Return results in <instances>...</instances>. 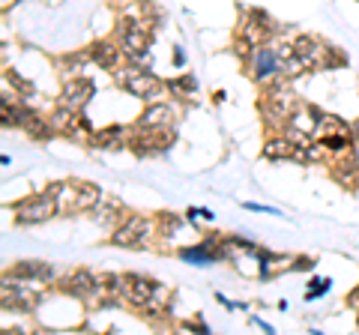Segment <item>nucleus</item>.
<instances>
[{
	"label": "nucleus",
	"instance_id": "nucleus-1",
	"mask_svg": "<svg viewBox=\"0 0 359 335\" xmlns=\"http://www.w3.org/2000/svg\"><path fill=\"white\" fill-rule=\"evenodd\" d=\"M153 233H159L153 219H147V216H126L120 228L111 231L108 242L117 249H147L153 246Z\"/></svg>",
	"mask_w": 359,
	"mask_h": 335
},
{
	"label": "nucleus",
	"instance_id": "nucleus-2",
	"mask_svg": "<svg viewBox=\"0 0 359 335\" xmlns=\"http://www.w3.org/2000/svg\"><path fill=\"white\" fill-rule=\"evenodd\" d=\"M174 147V126L171 129H156V126H135L132 129V141L126 150H132L135 156H156Z\"/></svg>",
	"mask_w": 359,
	"mask_h": 335
},
{
	"label": "nucleus",
	"instance_id": "nucleus-3",
	"mask_svg": "<svg viewBox=\"0 0 359 335\" xmlns=\"http://www.w3.org/2000/svg\"><path fill=\"white\" fill-rule=\"evenodd\" d=\"M57 201L48 195V192H39V195H30L24 198V201L12 204V213H15V224H21V228H30V224H42L57 216Z\"/></svg>",
	"mask_w": 359,
	"mask_h": 335
},
{
	"label": "nucleus",
	"instance_id": "nucleus-4",
	"mask_svg": "<svg viewBox=\"0 0 359 335\" xmlns=\"http://www.w3.org/2000/svg\"><path fill=\"white\" fill-rule=\"evenodd\" d=\"M246 63H249V75H251V81H255V84H260V87L273 84L275 78L284 75V60L278 57L275 45H258L255 54H251Z\"/></svg>",
	"mask_w": 359,
	"mask_h": 335
},
{
	"label": "nucleus",
	"instance_id": "nucleus-5",
	"mask_svg": "<svg viewBox=\"0 0 359 335\" xmlns=\"http://www.w3.org/2000/svg\"><path fill=\"white\" fill-rule=\"evenodd\" d=\"M153 287H156V282L141 273H126L123 276V294L120 300L126 305H132V309H144L150 300H153Z\"/></svg>",
	"mask_w": 359,
	"mask_h": 335
},
{
	"label": "nucleus",
	"instance_id": "nucleus-6",
	"mask_svg": "<svg viewBox=\"0 0 359 335\" xmlns=\"http://www.w3.org/2000/svg\"><path fill=\"white\" fill-rule=\"evenodd\" d=\"M126 93L129 96H135V99H144V102H159L162 99V93L168 90V84L162 78H156L153 72H147V69H141L138 75H132L129 81H126Z\"/></svg>",
	"mask_w": 359,
	"mask_h": 335
},
{
	"label": "nucleus",
	"instance_id": "nucleus-7",
	"mask_svg": "<svg viewBox=\"0 0 359 335\" xmlns=\"http://www.w3.org/2000/svg\"><path fill=\"white\" fill-rule=\"evenodd\" d=\"M57 287L63 294H69V296H75V300L81 303H90L96 296V287H99V276H93L90 269H75L72 276H63Z\"/></svg>",
	"mask_w": 359,
	"mask_h": 335
},
{
	"label": "nucleus",
	"instance_id": "nucleus-8",
	"mask_svg": "<svg viewBox=\"0 0 359 335\" xmlns=\"http://www.w3.org/2000/svg\"><path fill=\"white\" fill-rule=\"evenodd\" d=\"M117 42H120V48L126 54V60H144L150 54V30H144V27H138L132 21V27H126V30H120V36H117Z\"/></svg>",
	"mask_w": 359,
	"mask_h": 335
},
{
	"label": "nucleus",
	"instance_id": "nucleus-9",
	"mask_svg": "<svg viewBox=\"0 0 359 335\" xmlns=\"http://www.w3.org/2000/svg\"><path fill=\"white\" fill-rule=\"evenodd\" d=\"M93 81L84 78V75H78V78H69V81H63V93H60V102L63 105H69V108H75V111H84V105L93 99Z\"/></svg>",
	"mask_w": 359,
	"mask_h": 335
},
{
	"label": "nucleus",
	"instance_id": "nucleus-10",
	"mask_svg": "<svg viewBox=\"0 0 359 335\" xmlns=\"http://www.w3.org/2000/svg\"><path fill=\"white\" fill-rule=\"evenodd\" d=\"M132 141L129 126H111V129H96L90 135V147L93 150H123Z\"/></svg>",
	"mask_w": 359,
	"mask_h": 335
},
{
	"label": "nucleus",
	"instance_id": "nucleus-11",
	"mask_svg": "<svg viewBox=\"0 0 359 335\" xmlns=\"http://www.w3.org/2000/svg\"><path fill=\"white\" fill-rule=\"evenodd\" d=\"M18 282H54L57 278V269L51 264H45V260H21V264L12 267V273H9Z\"/></svg>",
	"mask_w": 359,
	"mask_h": 335
},
{
	"label": "nucleus",
	"instance_id": "nucleus-12",
	"mask_svg": "<svg viewBox=\"0 0 359 335\" xmlns=\"http://www.w3.org/2000/svg\"><path fill=\"white\" fill-rule=\"evenodd\" d=\"M126 207H123V201H117V198H111L108 195V201L102 198L99 201V207L93 210V219H96V224H102V228H111V231H117L120 224L126 222Z\"/></svg>",
	"mask_w": 359,
	"mask_h": 335
},
{
	"label": "nucleus",
	"instance_id": "nucleus-13",
	"mask_svg": "<svg viewBox=\"0 0 359 335\" xmlns=\"http://www.w3.org/2000/svg\"><path fill=\"white\" fill-rule=\"evenodd\" d=\"M90 60L96 63V66H102V69H117L120 66V60L126 57L123 54V48H120V42H108V39H102V42H93L90 45Z\"/></svg>",
	"mask_w": 359,
	"mask_h": 335
},
{
	"label": "nucleus",
	"instance_id": "nucleus-14",
	"mask_svg": "<svg viewBox=\"0 0 359 335\" xmlns=\"http://www.w3.org/2000/svg\"><path fill=\"white\" fill-rule=\"evenodd\" d=\"M141 126H156V129H171L177 123V111L168 102H147L141 111Z\"/></svg>",
	"mask_w": 359,
	"mask_h": 335
},
{
	"label": "nucleus",
	"instance_id": "nucleus-15",
	"mask_svg": "<svg viewBox=\"0 0 359 335\" xmlns=\"http://www.w3.org/2000/svg\"><path fill=\"white\" fill-rule=\"evenodd\" d=\"M293 153H296V144L284 132H275L264 141V159L269 162H293Z\"/></svg>",
	"mask_w": 359,
	"mask_h": 335
},
{
	"label": "nucleus",
	"instance_id": "nucleus-16",
	"mask_svg": "<svg viewBox=\"0 0 359 335\" xmlns=\"http://www.w3.org/2000/svg\"><path fill=\"white\" fill-rule=\"evenodd\" d=\"M237 36H242V39H249L251 45H266L269 42V36H273V30L260 21L258 15H251L249 12V18H242L240 21V27H237Z\"/></svg>",
	"mask_w": 359,
	"mask_h": 335
},
{
	"label": "nucleus",
	"instance_id": "nucleus-17",
	"mask_svg": "<svg viewBox=\"0 0 359 335\" xmlns=\"http://www.w3.org/2000/svg\"><path fill=\"white\" fill-rule=\"evenodd\" d=\"M180 260L186 264H195V267H206V264H219L222 255L215 249H210L206 242L201 240L197 246H188V249H180Z\"/></svg>",
	"mask_w": 359,
	"mask_h": 335
},
{
	"label": "nucleus",
	"instance_id": "nucleus-18",
	"mask_svg": "<svg viewBox=\"0 0 359 335\" xmlns=\"http://www.w3.org/2000/svg\"><path fill=\"white\" fill-rule=\"evenodd\" d=\"M78 117H81V111H75V108L57 102V108H54L51 117H48V123H51L54 135H66V138H69V132H72V126L78 123Z\"/></svg>",
	"mask_w": 359,
	"mask_h": 335
},
{
	"label": "nucleus",
	"instance_id": "nucleus-19",
	"mask_svg": "<svg viewBox=\"0 0 359 335\" xmlns=\"http://www.w3.org/2000/svg\"><path fill=\"white\" fill-rule=\"evenodd\" d=\"M99 201H102V189L96 183H78L75 192V213H93Z\"/></svg>",
	"mask_w": 359,
	"mask_h": 335
},
{
	"label": "nucleus",
	"instance_id": "nucleus-20",
	"mask_svg": "<svg viewBox=\"0 0 359 335\" xmlns=\"http://www.w3.org/2000/svg\"><path fill=\"white\" fill-rule=\"evenodd\" d=\"M87 63H90V51H75V54H66V57H60L57 66H60V72H63V81L84 75V66H87Z\"/></svg>",
	"mask_w": 359,
	"mask_h": 335
},
{
	"label": "nucleus",
	"instance_id": "nucleus-21",
	"mask_svg": "<svg viewBox=\"0 0 359 335\" xmlns=\"http://www.w3.org/2000/svg\"><path fill=\"white\" fill-rule=\"evenodd\" d=\"M329 135H353V126H347L336 114H320L318 135H314V138H329Z\"/></svg>",
	"mask_w": 359,
	"mask_h": 335
},
{
	"label": "nucleus",
	"instance_id": "nucleus-22",
	"mask_svg": "<svg viewBox=\"0 0 359 335\" xmlns=\"http://www.w3.org/2000/svg\"><path fill=\"white\" fill-rule=\"evenodd\" d=\"M24 132L30 135V138H36V141H45V138H51V135H54L48 117H42V114H36V111L30 114V120L24 123Z\"/></svg>",
	"mask_w": 359,
	"mask_h": 335
},
{
	"label": "nucleus",
	"instance_id": "nucleus-23",
	"mask_svg": "<svg viewBox=\"0 0 359 335\" xmlns=\"http://www.w3.org/2000/svg\"><path fill=\"white\" fill-rule=\"evenodd\" d=\"M168 84V93L177 96V99H192L197 93V81L192 75H183V78H174V81H165Z\"/></svg>",
	"mask_w": 359,
	"mask_h": 335
},
{
	"label": "nucleus",
	"instance_id": "nucleus-24",
	"mask_svg": "<svg viewBox=\"0 0 359 335\" xmlns=\"http://www.w3.org/2000/svg\"><path fill=\"white\" fill-rule=\"evenodd\" d=\"M332 153L327 150V144H323L320 138H314L309 147H302V162L305 165H318V162H329Z\"/></svg>",
	"mask_w": 359,
	"mask_h": 335
},
{
	"label": "nucleus",
	"instance_id": "nucleus-25",
	"mask_svg": "<svg viewBox=\"0 0 359 335\" xmlns=\"http://www.w3.org/2000/svg\"><path fill=\"white\" fill-rule=\"evenodd\" d=\"M177 228H183V219H180L177 213H159L156 216V231L159 237H171Z\"/></svg>",
	"mask_w": 359,
	"mask_h": 335
},
{
	"label": "nucleus",
	"instance_id": "nucleus-26",
	"mask_svg": "<svg viewBox=\"0 0 359 335\" xmlns=\"http://www.w3.org/2000/svg\"><path fill=\"white\" fill-rule=\"evenodd\" d=\"M96 129L90 126V120L87 117H78V123L72 126V132H69V138L75 141V144H90V135H93Z\"/></svg>",
	"mask_w": 359,
	"mask_h": 335
},
{
	"label": "nucleus",
	"instance_id": "nucleus-27",
	"mask_svg": "<svg viewBox=\"0 0 359 335\" xmlns=\"http://www.w3.org/2000/svg\"><path fill=\"white\" fill-rule=\"evenodd\" d=\"M311 287H309V291H305V300H309V303H314V300H318V296H323V294H329V287H332V278H327V276H314L311 278V282H309Z\"/></svg>",
	"mask_w": 359,
	"mask_h": 335
},
{
	"label": "nucleus",
	"instance_id": "nucleus-28",
	"mask_svg": "<svg viewBox=\"0 0 359 335\" xmlns=\"http://www.w3.org/2000/svg\"><path fill=\"white\" fill-rule=\"evenodd\" d=\"M150 303L168 305V309H171V303H174V291H171L168 285H159V282H156V287H153V300H150Z\"/></svg>",
	"mask_w": 359,
	"mask_h": 335
},
{
	"label": "nucleus",
	"instance_id": "nucleus-29",
	"mask_svg": "<svg viewBox=\"0 0 359 335\" xmlns=\"http://www.w3.org/2000/svg\"><path fill=\"white\" fill-rule=\"evenodd\" d=\"M255 48H258V45H251L249 39H242V36H237V39H233V45H231V51L237 54L240 60H249L251 54H255Z\"/></svg>",
	"mask_w": 359,
	"mask_h": 335
},
{
	"label": "nucleus",
	"instance_id": "nucleus-30",
	"mask_svg": "<svg viewBox=\"0 0 359 335\" xmlns=\"http://www.w3.org/2000/svg\"><path fill=\"white\" fill-rule=\"evenodd\" d=\"M186 219H188V222H195V224L201 222V219H204V222H210V219H213V213L206 210V207H204V210H201V207H188V210H186Z\"/></svg>",
	"mask_w": 359,
	"mask_h": 335
},
{
	"label": "nucleus",
	"instance_id": "nucleus-31",
	"mask_svg": "<svg viewBox=\"0 0 359 335\" xmlns=\"http://www.w3.org/2000/svg\"><path fill=\"white\" fill-rule=\"evenodd\" d=\"M314 267H318V260H314V258H296L293 273H311Z\"/></svg>",
	"mask_w": 359,
	"mask_h": 335
},
{
	"label": "nucleus",
	"instance_id": "nucleus-32",
	"mask_svg": "<svg viewBox=\"0 0 359 335\" xmlns=\"http://www.w3.org/2000/svg\"><path fill=\"white\" fill-rule=\"evenodd\" d=\"M242 210H251V213H278L273 207H264V204H251V201H242Z\"/></svg>",
	"mask_w": 359,
	"mask_h": 335
},
{
	"label": "nucleus",
	"instance_id": "nucleus-33",
	"mask_svg": "<svg viewBox=\"0 0 359 335\" xmlns=\"http://www.w3.org/2000/svg\"><path fill=\"white\" fill-rule=\"evenodd\" d=\"M183 329H192V332H210V327H206L204 320H186Z\"/></svg>",
	"mask_w": 359,
	"mask_h": 335
},
{
	"label": "nucleus",
	"instance_id": "nucleus-34",
	"mask_svg": "<svg viewBox=\"0 0 359 335\" xmlns=\"http://www.w3.org/2000/svg\"><path fill=\"white\" fill-rule=\"evenodd\" d=\"M174 66H177V69L186 66V51H183V45H177V48H174Z\"/></svg>",
	"mask_w": 359,
	"mask_h": 335
},
{
	"label": "nucleus",
	"instance_id": "nucleus-35",
	"mask_svg": "<svg viewBox=\"0 0 359 335\" xmlns=\"http://www.w3.org/2000/svg\"><path fill=\"white\" fill-rule=\"evenodd\" d=\"M111 3H117V6H123V3H132V0H111Z\"/></svg>",
	"mask_w": 359,
	"mask_h": 335
},
{
	"label": "nucleus",
	"instance_id": "nucleus-36",
	"mask_svg": "<svg viewBox=\"0 0 359 335\" xmlns=\"http://www.w3.org/2000/svg\"><path fill=\"white\" fill-rule=\"evenodd\" d=\"M356 327H359V312H356Z\"/></svg>",
	"mask_w": 359,
	"mask_h": 335
}]
</instances>
